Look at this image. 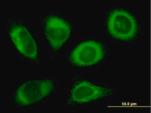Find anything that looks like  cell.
Masks as SVG:
<instances>
[{"instance_id": "obj_1", "label": "cell", "mask_w": 151, "mask_h": 113, "mask_svg": "<svg viewBox=\"0 0 151 113\" xmlns=\"http://www.w3.org/2000/svg\"><path fill=\"white\" fill-rule=\"evenodd\" d=\"M106 31L113 40L123 43H131L138 36L140 25L137 16L122 7L113 8L106 13Z\"/></svg>"}, {"instance_id": "obj_2", "label": "cell", "mask_w": 151, "mask_h": 113, "mask_svg": "<svg viewBox=\"0 0 151 113\" xmlns=\"http://www.w3.org/2000/svg\"><path fill=\"white\" fill-rule=\"evenodd\" d=\"M55 90V81L52 78L26 81L18 86L14 91L13 101L18 106L29 107L50 96Z\"/></svg>"}, {"instance_id": "obj_3", "label": "cell", "mask_w": 151, "mask_h": 113, "mask_svg": "<svg viewBox=\"0 0 151 113\" xmlns=\"http://www.w3.org/2000/svg\"><path fill=\"white\" fill-rule=\"evenodd\" d=\"M107 53L103 42L89 39L81 41L73 48L69 54L68 60L75 67H91L103 61Z\"/></svg>"}, {"instance_id": "obj_4", "label": "cell", "mask_w": 151, "mask_h": 113, "mask_svg": "<svg viewBox=\"0 0 151 113\" xmlns=\"http://www.w3.org/2000/svg\"><path fill=\"white\" fill-rule=\"evenodd\" d=\"M113 88L96 85L79 76L75 77L69 90L66 105H82L112 96Z\"/></svg>"}, {"instance_id": "obj_5", "label": "cell", "mask_w": 151, "mask_h": 113, "mask_svg": "<svg viewBox=\"0 0 151 113\" xmlns=\"http://www.w3.org/2000/svg\"><path fill=\"white\" fill-rule=\"evenodd\" d=\"M8 34L15 49L23 57L34 62L39 61L37 43L26 26L19 20L11 19Z\"/></svg>"}, {"instance_id": "obj_6", "label": "cell", "mask_w": 151, "mask_h": 113, "mask_svg": "<svg viewBox=\"0 0 151 113\" xmlns=\"http://www.w3.org/2000/svg\"><path fill=\"white\" fill-rule=\"evenodd\" d=\"M42 23L44 35L51 49L59 51L70 37L74 29L73 24L63 17L55 14L44 16Z\"/></svg>"}]
</instances>
